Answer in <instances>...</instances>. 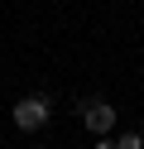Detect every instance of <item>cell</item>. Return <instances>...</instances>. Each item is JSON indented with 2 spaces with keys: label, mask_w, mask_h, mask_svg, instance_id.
Instances as JSON below:
<instances>
[{
  "label": "cell",
  "mask_w": 144,
  "mask_h": 149,
  "mask_svg": "<svg viewBox=\"0 0 144 149\" xmlns=\"http://www.w3.org/2000/svg\"><path fill=\"white\" fill-rule=\"evenodd\" d=\"M15 125H19V130L48 125V101H43V96H24V101L15 106Z\"/></svg>",
  "instance_id": "obj_1"
},
{
  "label": "cell",
  "mask_w": 144,
  "mask_h": 149,
  "mask_svg": "<svg viewBox=\"0 0 144 149\" xmlns=\"http://www.w3.org/2000/svg\"><path fill=\"white\" fill-rule=\"evenodd\" d=\"M111 125H115V106L111 101H91L86 106V130L91 135H111Z\"/></svg>",
  "instance_id": "obj_2"
},
{
  "label": "cell",
  "mask_w": 144,
  "mask_h": 149,
  "mask_svg": "<svg viewBox=\"0 0 144 149\" xmlns=\"http://www.w3.org/2000/svg\"><path fill=\"white\" fill-rule=\"evenodd\" d=\"M115 149H144V139H139V135H120V139H115Z\"/></svg>",
  "instance_id": "obj_3"
},
{
  "label": "cell",
  "mask_w": 144,
  "mask_h": 149,
  "mask_svg": "<svg viewBox=\"0 0 144 149\" xmlns=\"http://www.w3.org/2000/svg\"><path fill=\"white\" fill-rule=\"evenodd\" d=\"M96 149H115V144H111V139H101V144H96Z\"/></svg>",
  "instance_id": "obj_4"
}]
</instances>
